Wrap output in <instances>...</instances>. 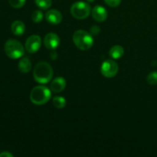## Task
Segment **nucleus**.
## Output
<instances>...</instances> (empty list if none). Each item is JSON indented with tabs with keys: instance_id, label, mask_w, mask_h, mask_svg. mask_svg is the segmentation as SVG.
Returning a JSON list of instances; mask_svg holds the SVG:
<instances>
[{
	"instance_id": "6",
	"label": "nucleus",
	"mask_w": 157,
	"mask_h": 157,
	"mask_svg": "<svg viewBox=\"0 0 157 157\" xmlns=\"http://www.w3.org/2000/svg\"><path fill=\"white\" fill-rule=\"evenodd\" d=\"M119 67L117 63L113 60H107L102 63L101 67V74L107 78H111L116 76Z\"/></svg>"
},
{
	"instance_id": "2",
	"label": "nucleus",
	"mask_w": 157,
	"mask_h": 157,
	"mask_svg": "<svg viewBox=\"0 0 157 157\" xmlns=\"http://www.w3.org/2000/svg\"><path fill=\"white\" fill-rule=\"evenodd\" d=\"M52 98V92L47 87L43 85L36 86L30 93V100L35 105H43L49 101Z\"/></svg>"
},
{
	"instance_id": "17",
	"label": "nucleus",
	"mask_w": 157,
	"mask_h": 157,
	"mask_svg": "<svg viewBox=\"0 0 157 157\" xmlns=\"http://www.w3.org/2000/svg\"><path fill=\"white\" fill-rule=\"evenodd\" d=\"M43 17H44V15H43V12L41 10L34 11L32 15V21L35 23L41 22L43 19Z\"/></svg>"
},
{
	"instance_id": "4",
	"label": "nucleus",
	"mask_w": 157,
	"mask_h": 157,
	"mask_svg": "<svg viewBox=\"0 0 157 157\" xmlns=\"http://www.w3.org/2000/svg\"><path fill=\"white\" fill-rule=\"evenodd\" d=\"M5 52L9 58L18 59L21 58L25 54V49L22 44L15 39H9L5 44Z\"/></svg>"
},
{
	"instance_id": "22",
	"label": "nucleus",
	"mask_w": 157,
	"mask_h": 157,
	"mask_svg": "<svg viewBox=\"0 0 157 157\" xmlns=\"http://www.w3.org/2000/svg\"><path fill=\"white\" fill-rule=\"evenodd\" d=\"M0 157H13V155L9 152L5 151L0 153Z\"/></svg>"
},
{
	"instance_id": "7",
	"label": "nucleus",
	"mask_w": 157,
	"mask_h": 157,
	"mask_svg": "<svg viewBox=\"0 0 157 157\" xmlns=\"http://www.w3.org/2000/svg\"><path fill=\"white\" fill-rule=\"evenodd\" d=\"M41 45V39L39 35H32L27 38L25 41V47L26 51L29 53H35L39 50L40 47Z\"/></svg>"
},
{
	"instance_id": "20",
	"label": "nucleus",
	"mask_w": 157,
	"mask_h": 157,
	"mask_svg": "<svg viewBox=\"0 0 157 157\" xmlns=\"http://www.w3.org/2000/svg\"><path fill=\"white\" fill-rule=\"evenodd\" d=\"M106 4L110 7H117L121 2V0H104Z\"/></svg>"
},
{
	"instance_id": "19",
	"label": "nucleus",
	"mask_w": 157,
	"mask_h": 157,
	"mask_svg": "<svg viewBox=\"0 0 157 157\" xmlns=\"http://www.w3.org/2000/svg\"><path fill=\"white\" fill-rule=\"evenodd\" d=\"M26 0H8L9 5L15 9H20L25 4Z\"/></svg>"
},
{
	"instance_id": "11",
	"label": "nucleus",
	"mask_w": 157,
	"mask_h": 157,
	"mask_svg": "<svg viewBox=\"0 0 157 157\" xmlns=\"http://www.w3.org/2000/svg\"><path fill=\"white\" fill-rule=\"evenodd\" d=\"M66 87V80L63 77H57L51 84V90L54 93H60L63 91Z\"/></svg>"
},
{
	"instance_id": "12",
	"label": "nucleus",
	"mask_w": 157,
	"mask_h": 157,
	"mask_svg": "<svg viewBox=\"0 0 157 157\" xmlns=\"http://www.w3.org/2000/svg\"><path fill=\"white\" fill-rule=\"evenodd\" d=\"M11 29H12V33L16 36H21L25 33V25L24 22L21 21L17 20V21H13L11 26Z\"/></svg>"
},
{
	"instance_id": "1",
	"label": "nucleus",
	"mask_w": 157,
	"mask_h": 157,
	"mask_svg": "<svg viewBox=\"0 0 157 157\" xmlns=\"http://www.w3.org/2000/svg\"><path fill=\"white\" fill-rule=\"evenodd\" d=\"M34 79L39 84H47L53 77V69L47 62L41 61L35 65L33 71Z\"/></svg>"
},
{
	"instance_id": "14",
	"label": "nucleus",
	"mask_w": 157,
	"mask_h": 157,
	"mask_svg": "<svg viewBox=\"0 0 157 157\" xmlns=\"http://www.w3.org/2000/svg\"><path fill=\"white\" fill-rule=\"evenodd\" d=\"M124 53V50L122 46L113 45L109 51V55L113 59H119L123 57Z\"/></svg>"
},
{
	"instance_id": "15",
	"label": "nucleus",
	"mask_w": 157,
	"mask_h": 157,
	"mask_svg": "<svg viewBox=\"0 0 157 157\" xmlns=\"http://www.w3.org/2000/svg\"><path fill=\"white\" fill-rule=\"evenodd\" d=\"M52 103L53 105L58 109H62L65 107L66 105V100L63 97L61 96H55L52 99Z\"/></svg>"
},
{
	"instance_id": "16",
	"label": "nucleus",
	"mask_w": 157,
	"mask_h": 157,
	"mask_svg": "<svg viewBox=\"0 0 157 157\" xmlns=\"http://www.w3.org/2000/svg\"><path fill=\"white\" fill-rule=\"evenodd\" d=\"M35 2L38 8L41 9H48L52 6V0H35Z\"/></svg>"
},
{
	"instance_id": "10",
	"label": "nucleus",
	"mask_w": 157,
	"mask_h": 157,
	"mask_svg": "<svg viewBox=\"0 0 157 157\" xmlns=\"http://www.w3.org/2000/svg\"><path fill=\"white\" fill-rule=\"evenodd\" d=\"M45 18L52 25H58L62 21V15L57 9H50L45 14Z\"/></svg>"
},
{
	"instance_id": "23",
	"label": "nucleus",
	"mask_w": 157,
	"mask_h": 157,
	"mask_svg": "<svg viewBox=\"0 0 157 157\" xmlns=\"http://www.w3.org/2000/svg\"><path fill=\"white\" fill-rule=\"evenodd\" d=\"M86 1H87V2H94V0H86Z\"/></svg>"
},
{
	"instance_id": "3",
	"label": "nucleus",
	"mask_w": 157,
	"mask_h": 157,
	"mask_svg": "<svg viewBox=\"0 0 157 157\" xmlns=\"http://www.w3.org/2000/svg\"><path fill=\"white\" fill-rule=\"evenodd\" d=\"M73 41L80 50H88L94 44L93 35L84 30H77L73 35Z\"/></svg>"
},
{
	"instance_id": "9",
	"label": "nucleus",
	"mask_w": 157,
	"mask_h": 157,
	"mask_svg": "<svg viewBox=\"0 0 157 157\" xmlns=\"http://www.w3.org/2000/svg\"><path fill=\"white\" fill-rule=\"evenodd\" d=\"M92 17L95 21L98 22H103L105 21L108 16L107 11L104 7L101 6H96L94 7V9L91 10Z\"/></svg>"
},
{
	"instance_id": "8",
	"label": "nucleus",
	"mask_w": 157,
	"mask_h": 157,
	"mask_svg": "<svg viewBox=\"0 0 157 157\" xmlns=\"http://www.w3.org/2000/svg\"><path fill=\"white\" fill-rule=\"evenodd\" d=\"M44 44L48 49L54 50L57 48L60 44L59 37L56 33H53V32L48 33L44 38Z\"/></svg>"
},
{
	"instance_id": "18",
	"label": "nucleus",
	"mask_w": 157,
	"mask_h": 157,
	"mask_svg": "<svg viewBox=\"0 0 157 157\" xmlns=\"http://www.w3.org/2000/svg\"><path fill=\"white\" fill-rule=\"evenodd\" d=\"M147 81L150 85H156L157 84V71H153L148 75Z\"/></svg>"
},
{
	"instance_id": "13",
	"label": "nucleus",
	"mask_w": 157,
	"mask_h": 157,
	"mask_svg": "<svg viewBox=\"0 0 157 157\" xmlns=\"http://www.w3.org/2000/svg\"><path fill=\"white\" fill-rule=\"evenodd\" d=\"M32 68V62L28 58H22L18 62V69L21 73H29Z\"/></svg>"
},
{
	"instance_id": "21",
	"label": "nucleus",
	"mask_w": 157,
	"mask_h": 157,
	"mask_svg": "<svg viewBox=\"0 0 157 157\" xmlns=\"http://www.w3.org/2000/svg\"><path fill=\"white\" fill-rule=\"evenodd\" d=\"M101 32V29H100L99 26L98 25H94L90 28V33L92 35H98Z\"/></svg>"
},
{
	"instance_id": "5",
	"label": "nucleus",
	"mask_w": 157,
	"mask_h": 157,
	"mask_svg": "<svg viewBox=\"0 0 157 157\" xmlns=\"http://www.w3.org/2000/svg\"><path fill=\"white\" fill-rule=\"evenodd\" d=\"M91 8L87 2H77L71 7V14L77 19H84L90 15Z\"/></svg>"
}]
</instances>
